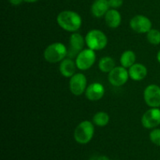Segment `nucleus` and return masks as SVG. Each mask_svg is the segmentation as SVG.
Segmentation results:
<instances>
[{
    "instance_id": "f257e3e1",
    "label": "nucleus",
    "mask_w": 160,
    "mask_h": 160,
    "mask_svg": "<svg viewBox=\"0 0 160 160\" xmlns=\"http://www.w3.org/2000/svg\"><path fill=\"white\" fill-rule=\"evenodd\" d=\"M59 26L68 32H76L81 28L82 19L78 12L71 10H64L56 17Z\"/></svg>"
},
{
    "instance_id": "f03ea898",
    "label": "nucleus",
    "mask_w": 160,
    "mask_h": 160,
    "mask_svg": "<svg viewBox=\"0 0 160 160\" xmlns=\"http://www.w3.org/2000/svg\"><path fill=\"white\" fill-rule=\"evenodd\" d=\"M68 55V49L65 45L61 42H54L50 44L44 51V58L50 63L61 62Z\"/></svg>"
},
{
    "instance_id": "7ed1b4c3",
    "label": "nucleus",
    "mask_w": 160,
    "mask_h": 160,
    "mask_svg": "<svg viewBox=\"0 0 160 160\" xmlns=\"http://www.w3.org/2000/svg\"><path fill=\"white\" fill-rule=\"evenodd\" d=\"M94 133H95L94 123L88 120H84L81 122L75 128L73 138L78 144L86 145L93 138Z\"/></svg>"
},
{
    "instance_id": "20e7f679",
    "label": "nucleus",
    "mask_w": 160,
    "mask_h": 160,
    "mask_svg": "<svg viewBox=\"0 0 160 160\" xmlns=\"http://www.w3.org/2000/svg\"><path fill=\"white\" fill-rule=\"evenodd\" d=\"M84 38L88 48L94 51L103 49L108 44L107 36L100 30H91L88 32Z\"/></svg>"
},
{
    "instance_id": "39448f33",
    "label": "nucleus",
    "mask_w": 160,
    "mask_h": 160,
    "mask_svg": "<svg viewBox=\"0 0 160 160\" xmlns=\"http://www.w3.org/2000/svg\"><path fill=\"white\" fill-rule=\"evenodd\" d=\"M96 55L95 51L91 48H85L77 56L75 62L79 70H87L94 65Z\"/></svg>"
},
{
    "instance_id": "423d86ee",
    "label": "nucleus",
    "mask_w": 160,
    "mask_h": 160,
    "mask_svg": "<svg viewBox=\"0 0 160 160\" xmlns=\"http://www.w3.org/2000/svg\"><path fill=\"white\" fill-rule=\"evenodd\" d=\"M129 73L123 67H116L108 75V79L112 85L120 87L126 84L129 78Z\"/></svg>"
},
{
    "instance_id": "0eeeda50",
    "label": "nucleus",
    "mask_w": 160,
    "mask_h": 160,
    "mask_svg": "<svg viewBox=\"0 0 160 160\" xmlns=\"http://www.w3.org/2000/svg\"><path fill=\"white\" fill-rule=\"evenodd\" d=\"M145 103L152 108L160 106V87L157 84H149L144 91Z\"/></svg>"
},
{
    "instance_id": "6e6552de",
    "label": "nucleus",
    "mask_w": 160,
    "mask_h": 160,
    "mask_svg": "<svg viewBox=\"0 0 160 160\" xmlns=\"http://www.w3.org/2000/svg\"><path fill=\"white\" fill-rule=\"evenodd\" d=\"M69 88L73 95L79 96L87 89V78L83 73H75L70 78Z\"/></svg>"
},
{
    "instance_id": "1a4fd4ad",
    "label": "nucleus",
    "mask_w": 160,
    "mask_h": 160,
    "mask_svg": "<svg viewBox=\"0 0 160 160\" xmlns=\"http://www.w3.org/2000/svg\"><path fill=\"white\" fill-rule=\"evenodd\" d=\"M130 27L135 32L139 34L148 33L152 29V21L144 15H136L130 21Z\"/></svg>"
},
{
    "instance_id": "9d476101",
    "label": "nucleus",
    "mask_w": 160,
    "mask_h": 160,
    "mask_svg": "<svg viewBox=\"0 0 160 160\" xmlns=\"http://www.w3.org/2000/svg\"><path fill=\"white\" fill-rule=\"evenodd\" d=\"M142 124L147 129H154L160 125V109L152 108L147 110L142 117Z\"/></svg>"
},
{
    "instance_id": "9b49d317",
    "label": "nucleus",
    "mask_w": 160,
    "mask_h": 160,
    "mask_svg": "<svg viewBox=\"0 0 160 160\" xmlns=\"http://www.w3.org/2000/svg\"><path fill=\"white\" fill-rule=\"evenodd\" d=\"M84 44H85V38L82 37L79 33L73 32L70 37V47L68 50V56L71 59L73 58L83 49H84Z\"/></svg>"
},
{
    "instance_id": "f8f14e48",
    "label": "nucleus",
    "mask_w": 160,
    "mask_h": 160,
    "mask_svg": "<svg viewBox=\"0 0 160 160\" xmlns=\"http://www.w3.org/2000/svg\"><path fill=\"white\" fill-rule=\"evenodd\" d=\"M105 95V88L102 84L95 82L87 87L85 91V95L90 101H98Z\"/></svg>"
},
{
    "instance_id": "ddd939ff",
    "label": "nucleus",
    "mask_w": 160,
    "mask_h": 160,
    "mask_svg": "<svg viewBox=\"0 0 160 160\" xmlns=\"http://www.w3.org/2000/svg\"><path fill=\"white\" fill-rule=\"evenodd\" d=\"M130 78L134 81H140L145 78L148 73L146 67L142 63H134L128 70Z\"/></svg>"
},
{
    "instance_id": "4468645a",
    "label": "nucleus",
    "mask_w": 160,
    "mask_h": 160,
    "mask_svg": "<svg viewBox=\"0 0 160 160\" xmlns=\"http://www.w3.org/2000/svg\"><path fill=\"white\" fill-rule=\"evenodd\" d=\"M109 0H95L92 5L91 11L94 17L99 18L105 17L107 11L109 9Z\"/></svg>"
},
{
    "instance_id": "2eb2a0df",
    "label": "nucleus",
    "mask_w": 160,
    "mask_h": 160,
    "mask_svg": "<svg viewBox=\"0 0 160 160\" xmlns=\"http://www.w3.org/2000/svg\"><path fill=\"white\" fill-rule=\"evenodd\" d=\"M77 65L70 58L64 59L60 62L59 65V72L65 78H71L75 74Z\"/></svg>"
},
{
    "instance_id": "dca6fc26",
    "label": "nucleus",
    "mask_w": 160,
    "mask_h": 160,
    "mask_svg": "<svg viewBox=\"0 0 160 160\" xmlns=\"http://www.w3.org/2000/svg\"><path fill=\"white\" fill-rule=\"evenodd\" d=\"M105 20L109 28H117L121 23V14L116 9H109L105 15Z\"/></svg>"
},
{
    "instance_id": "f3484780",
    "label": "nucleus",
    "mask_w": 160,
    "mask_h": 160,
    "mask_svg": "<svg viewBox=\"0 0 160 160\" xmlns=\"http://www.w3.org/2000/svg\"><path fill=\"white\" fill-rule=\"evenodd\" d=\"M136 55L131 50H127L122 53L120 56V63L125 68H130L135 63Z\"/></svg>"
},
{
    "instance_id": "a211bd4d",
    "label": "nucleus",
    "mask_w": 160,
    "mask_h": 160,
    "mask_svg": "<svg viewBox=\"0 0 160 160\" xmlns=\"http://www.w3.org/2000/svg\"><path fill=\"white\" fill-rule=\"evenodd\" d=\"M116 67L115 61L109 56L102 57L98 62V68L103 73H109Z\"/></svg>"
},
{
    "instance_id": "6ab92c4d",
    "label": "nucleus",
    "mask_w": 160,
    "mask_h": 160,
    "mask_svg": "<svg viewBox=\"0 0 160 160\" xmlns=\"http://www.w3.org/2000/svg\"><path fill=\"white\" fill-rule=\"evenodd\" d=\"M92 121L95 125L98 127H105L109 123V116L106 112H98L94 115Z\"/></svg>"
},
{
    "instance_id": "aec40b11",
    "label": "nucleus",
    "mask_w": 160,
    "mask_h": 160,
    "mask_svg": "<svg viewBox=\"0 0 160 160\" xmlns=\"http://www.w3.org/2000/svg\"><path fill=\"white\" fill-rule=\"evenodd\" d=\"M147 39L150 44L154 45H157L160 44V31L157 29L152 28L147 33Z\"/></svg>"
},
{
    "instance_id": "412c9836",
    "label": "nucleus",
    "mask_w": 160,
    "mask_h": 160,
    "mask_svg": "<svg viewBox=\"0 0 160 160\" xmlns=\"http://www.w3.org/2000/svg\"><path fill=\"white\" fill-rule=\"evenodd\" d=\"M150 141L154 145L160 146V129L159 128H154L152 130L149 134Z\"/></svg>"
},
{
    "instance_id": "4be33fe9",
    "label": "nucleus",
    "mask_w": 160,
    "mask_h": 160,
    "mask_svg": "<svg viewBox=\"0 0 160 160\" xmlns=\"http://www.w3.org/2000/svg\"><path fill=\"white\" fill-rule=\"evenodd\" d=\"M123 3V0H109V5L111 9H117V8H120V6H122Z\"/></svg>"
},
{
    "instance_id": "5701e85b",
    "label": "nucleus",
    "mask_w": 160,
    "mask_h": 160,
    "mask_svg": "<svg viewBox=\"0 0 160 160\" xmlns=\"http://www.w3.org/2000/svg\"><path fill=\"white\" fill-rule=\"evenodd\" d=\"M9 2H10V4L13 5V6H19L23 2H24V0H9Z\"/></svg>"
},
{
    "instance_id": "b1692460",
    "label": "nucleus",
    "mask_w": 160,
    "mask_h": 160,
    "mask_svg": "<svg viewBox=\"0 0 160 160\" xmlns=\"http://www.w3.org/2000/svg\"><path fill=\"white\" fill-rule=\"evenodd\" d=\"M92 160H109V158L107 156H98L97 159H94Z\"/></svg>"
},
{
    "instance_id": "393cba45",
    "label": "nucleus",
    "mask_w": 160,
    "mask_h": 160,
    "mask_svg": "<svg viewBox=\"0 0 160 160\" xmlns=\"http://www.w3.org/2000/svg\"><path fill=\"white\" fill-rule=\"evenodd\" d=\"M38 1H39V0H24V2H29V3L36 2Z\"/></svg>"
},
{
    "instance_id": "a878e982",
    "label": "nucleus",
    "mask_w": 160,
    "mask_h": 160,
    "mask_svg": "<svg viewBox=\"0 0 160 160\" xmlns=\"http://www.w3.org/2000/svg\"><path fill=\"white\" fill-rule=\"evenodd\" d=\"M156 58H157V60H158V62H159L160 63V50L159 52H158V53H157V56H156Z\"/></svg>"
}]
</instances>
